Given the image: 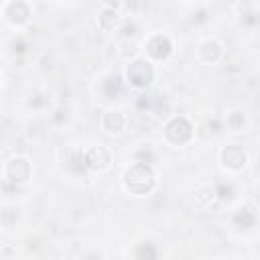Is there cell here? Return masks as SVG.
<instances>
[{"label":"cell","instance_id":"cell-19","mask_svg":"<svg viewBox=\"0 0 260 260\" xmlns=\"http://www.w3.org/2000/svg\"><path fill=\"white\" fill-rule=\"evenodd\" d=\"M136 53H138V45L134 41H130V39H124L122 45H120V55L128 61V59H134Z\"/></svg>","mask_w":260,"mask_h":260},{"label":"cell","instance_id":"cell-14","mask_svg":"<svg viewBox=\"0 0 260 260\" xmlns=\"http://www.w3.org/2000/svg\"><path fill=\"white\" fill-rule=\"evenodd\" d=\"M225 126L232 132H242L248 126V116L244 110H230L225 114Z\"/></svg>","mask_w":260,"mask_h":260},{"label":"cell","instance_id":"cell-17","mask_svg":"<svg viewBox=\"0 0 260 260\" xmlns=\"http://www.w3.org/2000/svg\"><path fill=\"white\" fill-rule=\"evenodd\" d=\"M240 22H242L244 26H248V28L258 26V24H260V12H258V10H254L250 4H246V6H244V10L240 12Z\"/></svg>","mask_w":260,"mask_h":260},{"label":"cell","instance_id":"cell-24","mask_svg":"<svg viewBox=\"0 0 260 260\" xmlns=\"http://www.w3.org/2000/svg\"><path fill=\"white\" fill-rule=\"evenodd\" d=\"M134 30H136V22H134V20L128 18V20L122 22V35H124L126 39H130V37L134 35Z\"/></svg>","mask_w":260,"mask_h":260},{"label":"cell","instance_id":"cell-25","mask_svg":"<svg viewBox=\"0 0 260 260\" xmlns=\"http://www.w3.org/2000/svg\"><path fill=\"white\" fill-rule=\"evenodd\" d=\"M207 20V10L199 8L197 12H193V22H205Z\"/></svg>","mask_w":260,"mask_h":260},{"label":"cell","instance_id":"cell-1","mask_svg":"<svg viewBox=\"0 0 260 260\" xmlns=\"http://www.w3.org/2000/svg\"><path fill=\"white\" fill-rule=\"evenodd\" d=\"M124 189L132 195H148L156 187V173L150 162L134 160L122 175Z\"/></svg>","mask_w":260,"mask_h":260},{"label":"cell","instance_id":"cell-27","mask_svg":"<svg viewBox=\"0 0 260 260\" xmlns=\"http://www.w3.org/2000/svg\"><path fill=\"white\" fill-rule=\"evenodd\" d=\"M258 173H260V158H258Z\"/></svg>","mask_w":260,"mask_h":260},{"label":"cell","instance_id":"cell-26","mask_svg":"<svg viewBox=\"0 0 260 260\" xmlns=\"http://www.w3.org/2000/svg\"><path fill=\"white\" fill-rule=\"evenodd\" d=\"M256 201L260 203V189H258V193H256Z\"/></svg>","mask_w":260,"mask_h":260},{"label":"cell","instance_id":"cell-18","mask_svg":"<svg viewBox=\"0 0 260 260\" xmlns=\"http://www.w3.org/2000/svg\"><path fill=\"white\" fill-rule=\"evenodd\" d=\"M215 185V193H217V201H232L234 195H236V187L232 183H225V181H217L213 183Z\"/></svg>","mask_w":260,"mask_h":260},{"label":"cell","instance_id":"cell-7","mask_svg":"<svg viewBox=\"0 0 260 260\" xmlns=\"http://www.w3.org/2000/svg\"><path fill=\"white\" fill-rule=\"evenodd\" d=\"M30 177V162L22 156H14L6 162V169H4V179L6 183H12V185H22L26 179Z\"/></svg>","mask_w":260,"mask_h":260},{"label":"cell","instance_id":"cell-12","mask_svg":"<svg viewBox=\"0 0 260 260\" xmlns=\"http://www.w3.org/2000/svg\"><path fill=\"white\" fill-rule=\"evenodd\" d=\"M258 223V215L252 207H238L232 215V225L238 230H252Z\"/></svg>","mask_w":260,"mask_h":260},{"label":"cell","instance_id":"cell-21","mask_svg":"<svg viewBox=\"0 0 260 260\" xmlns=\"http://www.w3.org/2000/svg\"><path fill=\"white\" fill-rule=\"evenodd\" d=\"M136 160H142V162H150V165H154V162H156V154H154V150H152L150 146H144V148H140V150L136 152Z\"/></svg>","mask_w":260,"mask_h":260},{"label":"cell","instance_id":"cell-16","mask_svg":"<svg viewBox=\"0 0 260 260\" xmlns=\"http://www.w3.org/2000/svg\"><path fill=\"white\" fill-rule=\"evenodd\" d=\"M195 199L199 201V205H211V203H215L217 201V193H215V185H203V187H199L197 189V193H195Z\"/></svg>","mask_w":260,"mask_h":260},{"label":"cell","instance_id":"cell-8","mask_svg":"<svg viewBox=\"0 0 260 260\" xmlns=\"http://www.w3.org/2000/svg\"><path fill=\"white\" fill-rule=\"evenodd\" d=\"M4 18L14 24V26H20L24 24L28 18H30V6L24 2V0H10L6 6H4Z\"/></svg>","mask_w":260,"mask_h":260},{"label":"cell","instance_id":"cell-22","mask_svg":"<svg viewBox=\"0 0 260 260\" xmlns=\"http://www.w3.org/2000/svg\"><path fill=\"white\" fill-rule=\"evenodd\" d=\"M47 95H43V93H32L30 98H28V108H32V110H41V108H45L47 106Z\"/></svg>","mask_w":260,"mask_h":260},{"label":"cell","instance_id":"cell-20","mask_svg":"<svg viewBox=\"0 0 260 260\" xmlns=\"http://www.w3.org/2000/svg\"><path fill=\"white\" fill-rule=\"evenodd\" d=\"M134 256H136V258H154V256H156L154 244H150V242H142V244H138V248L134 250Z\"/></svg>","mask_w":260,"mask_h":260},{"label":"cell","instance_id":"cell-2","mask_svg":"<svg viewBox=\"0 0 260 260\" xmlns=\"http://www.w3.org/2000/svg\"><path fill=\"white\" fill-rule=\"evenodd\" d=\"M126 79H128V83L132 87L146 89L154 79V67H152L150 59H146V57L130 59V63L126 67Z\"/></svg>","mask_w":260,"mask_h":260},{"label":"cell","instance_id":"cell-15","mask_svg":"<svg viewBox=\"0 0 260 260\" xmlns=\"http://www.w3.org/2000/svg\"><path fill=\"white\" fill-rule=\"evenodd\" d=\"M67 167H69V171L75 173V175H81L83 171H87V169H85V162H83V148H73V150H69V154H67Z\"/></svg>","mask_w":260,"mask_h":260},{"label":"cell","instance_id":"cell-13","mask_svg":"<svg viewBox=\"0 0 260 260\" xmlns=\"http://www.w3.org/2000/svg\"><path fill=\"white\" fill-rule=\"evenodd\" d=\"M122 22H124V20H122V16H120V12H118L116 8L106 6V8H102L100 14H98V24H100V28H104V30H114V28H118Z\"/></svg>","mask_w":260,"mask_h":260},{"label":"cell","instance_id":"cell-6","mask_svg":"<svg viewBox=\"0 0 260 260\" xmlns=\"http://www.w3.org/2000/svg\"><path fill=\"white\" fill-rule=\"evenodd\" d=\"M219 160L228 171H242L248 162V152L240 144H228L219 150Z\"/></svg>","mask_w":260,"mask_h":260},{"label":"cell","instance_id":"cell-3","mask_svg":"<svg viewBox=\"0 0 260 260\" xmlns=\"http://www.w3.org/2000/svg\"><path fill=\"white\" fill-rule=\"evenodd\" d=\"M193 138V124L185 116H173L165 124V140L173 146H183Z\"/></svg>","mask_w":260,"mask_h":260},{"label":"cell","instance_id":"cell-10","mask_svg":"<svg viewBox=\"0 0 260 260\" xmlns=\"http://www.w3.org/2000/svg\"><path fill=\"white\" fill-rule=\"evenodd\" d=\"M199 59L203 61V63H209V65H213V63H217L219 59H221V55H223V47H221V43L219 41H215V39H205L201 45H199Z\"/></svg>","mask_w":260,"mask_h":260},{"label":"cell","instance_id":"cell-11","mask_svg":"<svg viewBox=\"0 0 260 260\" xmlns=\"http://www.w3.org/2000/svg\"><path fill=\"white\" fill-rule=\"evenodd\" d=\"M126 126V116L120 110H108L102 116V128L108 134H120Z\"/></svg>","mask_w":260,"mask_h":260},{"label":"cell","instance_id":"cell-9","mask_svg":"<svg viewBox=\"0 0 260 260\" xmlns=\"http://www.w3.org/2000/svg\"><path fill=\"white\" fill-rule=\"evenodd\" d=\"M98 91H100V95L104 100H116L122 93V77L118 73H106L100 79Z\"/></svg>","mask_w":260,"mask_h":260},{"label":"cell","instance_id":"cell-5","mask_svg":"<svg viewBox=\"0 0 260 260\" xmlns=\"http://www.w3.org/2000/svg\"><path fill=\"white\" fill-rule=\"evenodd\" d=\"M83 162H85L87 171H104V169L110 167L112 154H110V150L106 146L93 144V146L83 148Z\"/></svg>","mask_w":260,"mask_h":260},{"label":"cell","instance_id":"cell-23","mask_svg":"<svg viewBox=\"0 0 260 260\" xmlns=\"http://www.w3.org/2000/svg\"><path fill=\"white\" fill-rule=\"evenodd\" d=\"M10 47H12V53H16V55H22V53H26V49H28V43H26L22 37H16V39H12Z\"/></svg>","mask_w":260,"mask_h":260},{"label":"cell","instance_id":"cell-4","mask_svg":"<svg viewBox=\"0 0 260 260\" xmlns=\"http://www.w3.org/2000/svg\"><path fill=\"white\" fill-rule=\"evenodd\" d=\"M144 47H146L148 59H152V61H167L173 53V41L162 32H156V35L148 37Z\"/></svg>","mask_w":260,"mask_h":260}]
</instances>
